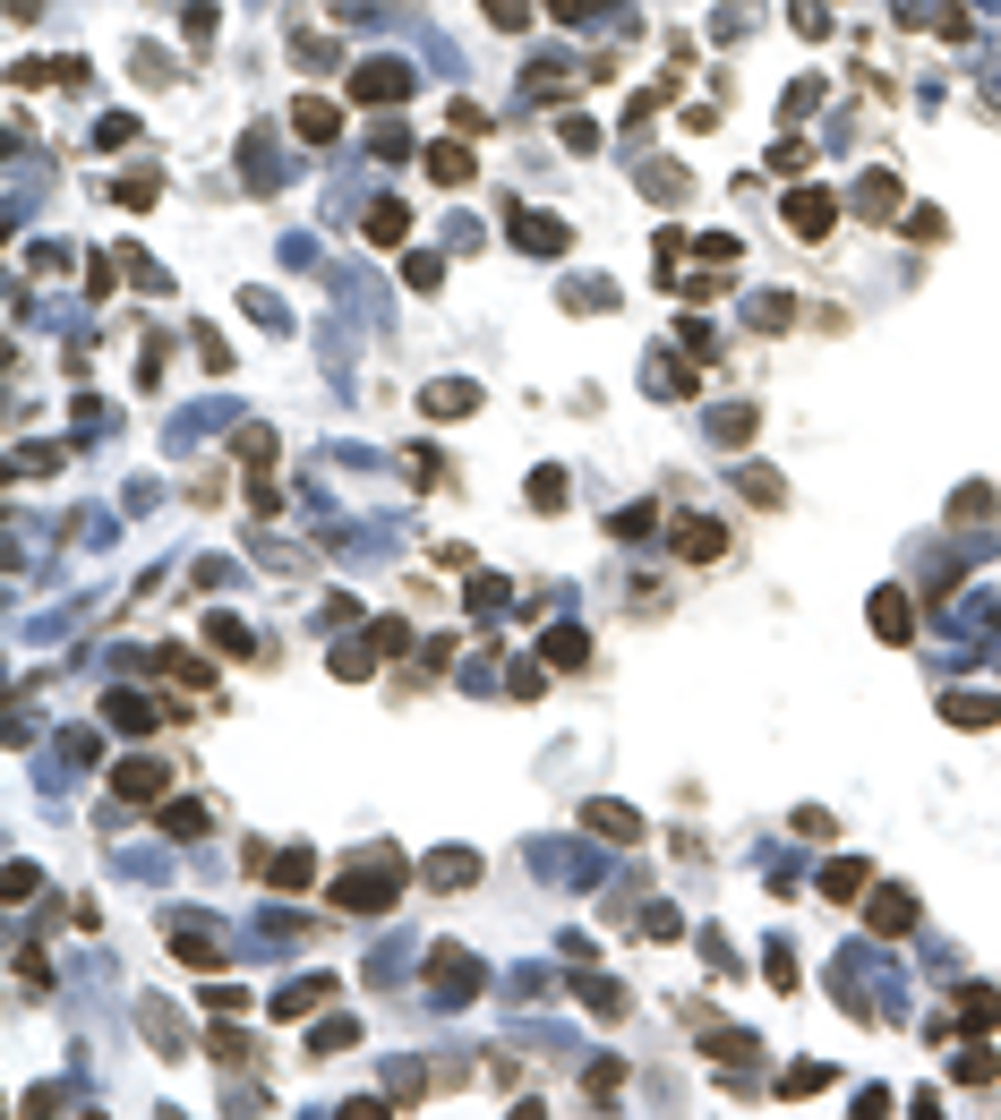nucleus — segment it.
Segmentation results:
<instances>
[{"mask_svg": "<svg viewBox=\"0 0 1001 1120\" xmlns=\"http://www.w3.org/2000/svg\"><path fill=\"white\" fill-rule=\"evenodd\" d=\"M403 881H411V865H403V856H394V847H377V865H359V872H343V881H334V898H343V907H352V915H377V907H386V898L403 890Z\"/></svg>", "mask_w": 1001, "mask_h": 1120, "instance_id": "nucleus-1", "label": "nucleus"}, {"mask_svg": "<svg viewBox=\"0 0 1001 1120\" xmlns=\"http://www.w3.org/2000/svg\"><path fill=\"white\" fill-rule=\"evenodd\" d=\"M831 223H840V197L831 189H796L788 197V231H796V240H822Z\"/></svg>", "mask_w": 1001, "mask_h": 1120, "instance_id": "nucleus-2", "label": "nucleus"}, {"mask_svg": "<svg viewBox=\"0 0 1001 1120\" xmlns=\"http://www.w3.org/2000/svg\"><path fill=\"white\" fill-rule=\"evenodd\" d=\"M352 95H359V103H394V95H411V69H403V61H359Z\"/></svg>", "mask_w": 1001, "mask_h": 1120, "instance_id": "nucleus-3", "label": "nucleus"}, {"mask_svg": "<svg viewBox=\"0 0 1001 1120\" xmlns=\"http://www.w3.org/2000/svg\"><path fill=\"white\" fill-rule=\"evenodd\" d=\"M428 180H437V189H462V180H471V137H446V146H428Z\"/></svg>", "mask_w": 1001, "mask_h": 1120, "instance_id": "nucleus-4", "label": "nucleus"}, {"mask_svg": "<svg viewBox=\"0 0 1001 1120\" xmlns=\"http://www.w3.org/2000/svg\"><path fill=\"white\" fill-rule=\"evenodd\" d=\"M719 547H728V531H719V522H702V513H694V522H677V556H685V565H711Z\"/></svg>", "mask_w": 1001, "mask_h": 1120, "instance_id": "nucleus-5", "label": "nucleus"}, {"mask_svg": "<svg viewBox=\"0 0 1001 1120\" xmlns=\"http://www.w3.org/2000/svg\"><path fill=\"white\" fill-rule=\"evenodd\" d=\"M291 128H300V137H317V146H325V137H343V112H334V103H325V95H300V103H291Z\"/></svg>", "mask_w": 1001, "mask_h": 1120, "instance_id": "nucleus-6", "label": "nucleus"}, {"mask_svg": "<svg viewBox=\"0 0 1001 1120\" xmlns=\"http://www.w3.org/2000/svg\"><path fill=\"white\" fill-rule=\"evenodd\" d=\"M428 984H437V1001H462L471 984H480V966H462V950H437V966H428Z\"/></svg>", "mask_w": 1001, "mask_h": 1120, "instance_id": "nucleus-7", "label": "nucleus"}, {"mask_svg": "<svg viewBox=\"0 0 1001 1120\" xmlns=\"http://www.w3.org/2000/svg\"><path fill=\"white\" fill-rule=\"evenodd\" d=\"M873 634H882V641H907V634H916V608H907L899 590H873Z\"/></svg>", "mask_w": 1001, "mask_h": 1120, "instance_id": "nucleus-8", "label": "nucleus"}, {"mask_svg": "<svg viewBox=\"0 0 1001 1120\" xmlns=\"http://www.w3.org/2000/svg\"><path fill=\"white\" fill-rule=\"evenodd\" d=\"M941 719H959V728H993L1001 702H993V693H941Z\"/></svg>", "mask_w": 1001, "mask_h": 1120, "instance_id": "nucleus-9", "label": "nucleus"}, {"mask_svg": "<svg viewBox=\"0 0 1001 1120\" xmlns=\"http://www.w3.org/2000/svg\"><path fill=\"white\" fill-rule=\"evenodd\" d=\"M856 214H873V223H890V214H899V180H890V171H873L865 189H856Z\"/></svg>", "mask_w": 1001, "mask_h": 1120, "instance_id": "nucleus-10", "label": "nucleus"}, {"mask_svg": "<svg viewBox=\"0 0 1001 1120\" xmlns=\"http://www.w3.org/2000/svg\"><path fill=\"white\" fill-rule=\"evenodd\" d=\"M112 787H121V796H137V804L163 796V762H121V770H112Z\"/></svg>", "mask_w": 1001, "mask_h": 1120, "instance_id": "nucleus-11", "label": "nucleus"}, {"mask_svg": "<svg viewBox=\"0 0 1001 1120\" xmlns=\"http://www.w3.org/2000/svg\"><path fill=\"white\" fill-rule=\"evenodd\" d=\"M591 830H599V838H616V847H634V838H643L625 804H591Z\"/></svg>", "mask_w": 1001, "mask_h": 1120, "instance_id": "nucleus-12", "label": "nucleus"}, {"mask_svg": "<svg viewBox=\"0 0 1001 1120\" xmlns=\"http://www.w3.org/2000/svg\"><path fill=\"white\" fill-rule=\"evenodd\" d=\"M428 881H480V856H462V847H446V856H428Z\"/></svg>", "mask_w": 1001, "mask_h": 1120, "instance_id": "nucleus-13", "label": "nucleus"}, {"mask_svg": "<svg viewBox=\"0 0 1001 1120\" xmlns=\"http://www.w3.org/2000/svg\"><path fill=\"white\" fill-rule=\"evenodd\" d=\"M514 240H522V249H565V223H549V214H522V223H514Z\"/></svg>", "mask_w": 1001, "mask_h": 1120, "instance_id": "nucleus-14", "label": "nucleus"}, {"mask_svg": "<svg viewBox=\"0 0 1001 1120\" xmlns=\"http://www.w3.org/2000/svg\"><path fill=\"white\" fill-rule=\"evenodd\" d=\"M428 411H437V419H462V411H480V394H471V385H428Z\"/></svg>", "mask_w": 1001, "mask_h": 1120, "instance_id": "nucleus-15", "label": "nucleus"}, {"mask_svg": "<svg viewBox=\"0 0 1001 1120\" xmlns=\"http://www.w3.org/2000/svg\"><path fill=\"white\" fill-rule=\"evenodd\" d=\"M403 231H411V206H377V214H368V240H377V249H394Z\"/></svg>", "mask_w": 1001, "mask_h": 1120, "instance_id": "nucleus-16", "label": "nucleus"}, {"mask_svg": "<svg viewBox=\"0 0 1001 1120\" xmlns=\"http://www.w3.org/2000/svg\"><path fill=\"white\" fill-rule=\"evenodd\" d=\"M582 659H591V641H582L574 625H556L549 634V668H582Z\"/></svg>", "mask_w": 1001, "mask_h": 1120, "instance_id": "nucleus-17", "label": "nucleus"}, {"mask_svg": "<svg viewBox=\"0 0 1001 1120\" xmlns=\"http://www.w3.org/2000/svg\"><path fill=\"white\" fill-rule=\"evenodd\" d=\"M916 924V898H873V932H907Z\"/></svg>", "mask_w": 1001, "mask_h": 1120, "instance_id": "nucleus-18", "label": "nucleus"}, {"mask_svg": "<svg viewBox=\"0 0 1001 1120\" xmlns=\"http://www.w3.org/2000/svg\"><path fill=\"white\" fill-rule=\"evenodd\" d=\"M163 830H171V838H197V830H206V804H163Z\"/></svg>", "mask_w": 1001, "mask_h": 1120, "instance_id": "nucleus-19", "label": "nucleus"}, {"mask_svg": "<svg viewBox=\"0 0 1001 1120\" xmlns=\"http://www.w3.org/2000/svg\"><path fill=\"white\" fill-rule=\"evenodd\" d=\"M206 634H215V650H258V641H249V625H240V616H206Z\"/></svg>", "mask_w": 1001, "mask_h": 1120, "instance_id": "nucleus-20", "label": "nucleus"}, {"mask_svg": "<svg viewBox=\"0 0 1001 1120\" xmlns=\"http://www.w3.org/2000/svg\"><path fill=\"white\" fill-rule=\"evenodd\" d=\"M309 872H317V856H309V847H291V856H274V881H283V890H300Z\"/></svg>", "mask_w": 1001, "mask_h": 1120, "instance_id": "nucleus-21", "label": "nucleus"}, {"mask_svg": "<svg viewBox=\"0 0 1001 1120\" xmlns=\"http://www.w3.org/2000/svg\"><path fill=\"white\" fill-rule=\"evenodd\" d=\"M856 890H865V865H831L822 872V898H856Z\"/></svg>", "mask_w": 1001, "mask_h": 1120, "instance_id": "nucleus-22", "label": "nucleus"}, {"mask_svg": "<svg viewBox=\"0 0 1001 1120\" xmlns=\"http://www.w3.org/2000/svg\"><path fill=\"white\" fill-rule=\"evenodd\" d=\"M950 1078H959V1087H984V1078H993V1053H959V1060H950Z\"/></svg>", "mask_w": 1001, "mask_h": 1120, "instance_id": "nucleus-23", "label": "nucleus"}, {"mask_svg": "<svg viewBox=\"0 0 1001 1120\" xmlns=\"http://www.w3.org/2000/svg\"><path fill=\"white\" fill-rule=\"evenodd\" d=\"M822 1087H831V1069H788V1087H779V1095H788V1103H805V1095H822Z\"/></svg>", "mask_w": 1001, "mask_h": 1120, "instance_id": "nucleus-24", "label": "nucleus"}, {"mask_svg": "<svg viewBox=\"0 0 1001 1120\" xmlns=\"http://www.w3.org/2000/svg\"><path fill=\"white\" fill-rule=\"evenodd\" d=\"M968 1026H976V1035H984V1026H1001V1001H993V993H968Z\"/></svg>", "mask_w": 1001, "mask_h": 1120, "instance_id": "nucleus-25", "label": "nucleus"}, {"mask_svg": "<svg viewBox=\"0 0 1001 1120\" xmlns=\"http://www.w3.org/2000/svg\"><path fill=\"white\" fill-rule=\"evenodd\" d=\"M352 1035H359L352 1018H325V1026H317V1053H343V1044H352Z\"/></svg>", "mask_w": 1001, "mask_h": 1120, "instance_id": "nucleus-26", "label": "nucleus"}, {"mask_svg": "<svg viewBox=\"0 0 1001 1120\" xmlns=\"http://www.w3.org/2000/svg\"><path fill=\"white\" fill-rule=\"evenodd\" d=\"M112 719H121V728H146V719H155V710L137 702V693H112Z\"/></svg>", "mask_w": 1001, "mask_h": 1120, "instance_id": "nucleus-27", "label": "nucleus"}, {"mask_svg": "<svg viewBox=\"0 0 1001 1120\" xmlns=\"http://www.w3.org/2000/svg\"><path fill=\"white\" fill-rule=\"evenodd\" d=\"M950 513H959V522H984V513H993V488H968V496H959Z\"/></svg>", "mask_w": 1001, "mask_h": 1120, "instance_id": "nucleus-28", "label": "nucleus"}, {"mask_svg": "<svg viewBox=\"0 0 1001 1120\" xmlns=\"http://www.w3.org/2000/svg\"><path fill=\"white\" fill-rule=\"evenodd\" d=\"M522 18H531V9H522V0H488V27H505V34H514Z\"/></svg>", "mask_w": 1001, "mask_h": 1120, "instance_id": "nucleus-29", "label": "nucleus"}]
</instances>
